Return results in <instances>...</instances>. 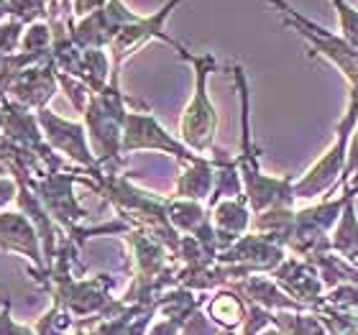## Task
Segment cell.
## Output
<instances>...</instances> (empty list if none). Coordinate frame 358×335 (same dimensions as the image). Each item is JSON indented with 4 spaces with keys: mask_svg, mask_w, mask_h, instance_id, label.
<instances>
[{
    "mask_svg": "<svg viewBox=\"0 0 358 335\" xmlns=\"http://www.w3.org/2000/svg\"><path fill=\"white\" fill-rule=\"evenodd\" d=\"M126 95L120 92V75H113L110 85L100 92H92L87 108L83 113V123L87 128V138L92 154L105 169L118 171L123 164L120 143L126 128Z\"/></svg>",
    "mask_w": 358,
    "mask_h": 335,
    "instance_id": "obj_1",
    "label": "cell"
},
{
    "mask_svg": "<svg viewBox=\"0 0 358 335\" xmlns=\"http://www.w3.org/2000/svg\"><path fill=\"white\" fill-rule=\"evenodd\" d=\"M6 6H8V10H10V18H13V21H21L23 26H31V23H38V21H49V10H46L44 0H8Z\"/></svg>",
    "mask_w": 358,
    "mask_h": 335,
    "instance_id": "obj_13",
    "label": "cell"
},
{
    "mask_svg": "<svg viewBox=\"0 0 358 335\" xmlns=\"http://www.w3.org/2000/svg\"><path fill=\"white\" fill-rule=\"evenodd\" d=\"M268 3L276 8V13L282 15L284 26L294 29L305 41H310L313 54H320L330 64H336L345 75V80L353 87H358V49H353L341 34H333L325 26H317L315 21H310L307 15L297 13L287 0H268Z\"/></svg>",
    "mask_w": 358,
    "mask_h": 335,
    "instance_id": "obj_3",
    "label": "cell"
},
{
    "mask_svg": "<svg viewBox=\"0 0 358 335\" xmlns=\"http://www.w3.org/2000/svg\"><path fill=\"white\" fill-rule=\"evenodd\" d=\"M215 190V162L213 157H200L197 162L182 164V174L177 177L174 194L177 200H208Z\"/></svg>",
    "mask_w": 358,
    "mask_h": 335,
    "instance_id": "obj_11",
    "label": "cell"
},
{
    "mask_svg": "<svg viewBox=\"0 0 358 335\" xmlns=\"http://www.w3.org/2000/svg\"><path fill=\"white\" fill-rule=\"evenodd\" d=\"M179 325H182V322L174 320V318H169V320H164V322H159V325H154L149 335H179Z\"/></svg>",
    "mask_w": 358,
    "mask_h": 335,
    "instance_id": "obj_20",
    "label": "cell"
},
{
    "mask_svg": "<svg viewBox=\"0 0 358 335\" xmlns=\"http://www.w3.org/2000/svg\"><path fill=\"white\" fill-rule=\"evenodd\" d=\"M18 197V182L13 177H0V210H8Z\"/></svg>",
    "mask_w": 358,
    "mask_h": 335,
    "instance_id": "obj_19",
    "label": "cell"
},
{
    "mask_svg": "<svg viewBox=\"0 0 358 335\" xmlns=\"http://www.w3.org/2000/svg\"><path fill=\"white\" fill-rule=\"evenodd\" d=\"M3 21H10V10H8L6 3H0V23Z\"/></svg>",
    "mask_w": 358,
    "mask_h": 335,
    "instance_id": "obj_21",
    "label": "cell"
},
{
    "mask_svg": "<svg viewBox=\"0 0 358 335\" xmlns=\"http://www.w3.org/2000/svg\"><path fill=\"white\" fill-rule=\"evenodd\" d=\"M179 3H182V0H166L164 6L159 8L154 15H138L134 23H128V26H123V29L118 31V36L113 38V44L108 46V52H110V62H113V75H120L123 62H126L131 54L138 52V49H143L149 41H154V38L169 44L179 57H185V54L189 52L182 41H177L174 36H169L166 29H164L166 18L172 15V10L179 6Z\"/></svg>",
    "mask_w": 358,
    "mask_h": 335,
    "instance_id": "obj_5",
    "label": "cell"
},
{
    "mask_svg": "<svg viewBox=\"0 0 358 335\" xmlns=\"http://www.w3.org/2000/svg\"><path fill=\"white\" fill-rule=\"evenodd\" d=\"M23 31H26V26H23L21 21H13V18L0 23V57L21 52Z\"/></svg>",
    "mask_w": 358,
    "mask_h": 335,
    "instance_id": "obj_16",
    "label": "cell"
},
{
    "mask_svg": "<svg viewBox=\"0 0 358 335\" xmlns=\"http://www.w3.org/2000/svg\"><path fill=\"white\" fill-rule=\"evenodd\" d=\"M105 6H108V0H75V3H72V18L80 21L85 15H92V13H97V10H103Z\"/></svg>",
    "mask_w": 358,
    "mask_h": 335,
    "instance_id": "obj_18",
    "label": "cell"
},
{
    "mask_svg": "<svg viewBox=\"0 0 358 335\" xmlns=\"http://www.w3.org/2000/svg\"><path fill=\"white\" fill-rule=\"evenodd\" d=\"M358 123V87L351 90V105H348V113L345 118L341 120V128H338L336 143L325 151V157L307 171L305 177L294 185V200H307V197H317V194L328 192L330 187L338 182V174L345 171V162H348V143H351V136L356 131Z\"/></svg>",
    "mask_w": 358,
    "mask_h": 335,
    "instance_id": "obj_4",
    "label": "cell"
},
{
    "mask_svg": "<svg viewBox=\"0 0 358 335\" xmlns=\"http://www.w3.org/2000/svg\"><path fill=\"white\" fill-rule=\"evenodd\" d=\"M0 3H8V0H0Z\"/></svg>",
    "mask_w": 358,
    "mask_h": 335,
    "instance_id": "obj_23",
    "label": "cell"
},
{
    "mask_svg": "<svg viewBox=\"0 0 358 335\" xmlns=\"http://www.w3.org/2000/svg\"><path fill=\"white\" fill-rule=\"evenodd\" d=\"M52 26L49 21H38L26 26L21 38V52L26 54H52Z\"/></svg>",
    "mask_w": 358,
    "mask_h": 335,
    "instance_id": "obj_12",
    "label": "cell"
},
{
    "mask_svg": "<svg viewBox=\"0 0 358 335\" xmlns=\"http://www.w3.org/2000/svg\"><path fill=\"white\" fill-rule=\"evenodd\" d=\"M0 335H36V330L13 318V302H10V297H0Z\"/></svg>",
    "mask_w": 358,
    "mask_h": 335,
    "instance_id": "obj_17",
    "label": "cell"
},
{
    "mask_svg": "<svg viewBox=\"0 0 358 335\" xmlns=\"http://www.w3.org/2000/svg\"><path fill=\"white\" fill-rule=\"evenodd\" d=\"M36 118H38V126H41V134H44L46 143H49L59 157L75 162L77 166H83V169H87V171H95L97 166H100V162H97L95 154H92V146H90L85 123L62 118L52 108L38 111Z\"/></svg>",
    "mask_w": 358,
    "mask_h": 335,
    "instance_id": "obj_7",
    "label": "cell"
},
{
    "mask_svg": "<svg viewBox=\"0 0 358 335\" xmlns=\"http://www.w3.org/2000/svg\"><path fill=\"white\" fill-rule=\"evenodd\" d=\"M0 251L18 253L31 264V274L38 284L46 279V256L36 225L21 210H0Z\"/></svg>",
    "mask_w": 358,
    "mask_h": 335,
    "instance_id": "obj_8",
    "label": "cell"
},
{
    "mask_svg": "<svg viewBox=\"0 0 358 335\" xmlns=\"http://www.w3.org/2000/svg\"><path fill=\"white\" fill-rule=\"evenodd\" d=\"M330 6L336 8V15L341 21V36L358 49V8H353L348 0H330Z\"/></svg>",
    "mask_w": 358,
    "mask_h": 335,
    "instance_id": "obj_15",
    "label": "cell"
},
{
    "mask_svg": "<svg viewBox=\"0 0 358 335\" xmlns=\"http://www.w3.org/2000/svg\"><path fill=\"white\" fill-rule=\"evenodd\" d=\"M182 59L194 69V92L187 103L182 120H179V138L187 149H192L200 157L215 154V131H217V113L210 100L208 80L210 72H215L217 62L213 54H192L187 52Z\"/></svg>",
    "mask_w": 358,
    "mask_h": 335,
    "instance_id": "obj_2",
    "label": "cell"
},
{
    "mask_svg": "<svg viewBox=\"0 0 358 335\" xmlns=\"http://www.w3.org/2000/svg\"><path fill=\"white\" fill-rule=\"evenodd\" d=\"M69 325H72V313L64 305L54 302L52 310L41 315V320L36 322L34 330H36V335H64Z\"/></svg>",
    "mask_w": 358,
    "mask_h": 335,
    "instance_id": "obj_14",
    "label": "cell"
},
{
    "mask_svg": "<svg viewBox=\"0 0 358 335\" xmlns=\"http://www.w3.org/2000/svg\"><path fill=\"white\" fill-rule=\"evenodd\" d=\"M59 92V72H57V64H54L52 54L46 59L31 64L15 77L10 87H8V100L29 108V111L38 113L49 108L52 97Z\"/></svg>",
    "mask_w": 358,
    "mask_h": 335,
    "instance_id": "obj_10",
    "label": "cell"
},
{
    "mask_svg": "<svg viewBox=\"0 0 358 335\" xmlns=\"http://www.w3.org/2000/svg\"><path fill=\"white\" fill-rule=\"evenodd\" d=\"M0 177H10V174H8V169H6V164H3V159H0Z\"/></svg>",
    "mask_w": 358,
    "mask_h": 335,
    "instance_id": "obj_22",
    "label": "cell"
},
{
    "mask_svg": "<svg viewBox=\"0 0 358 335\" xmlns=\"http://www.w3.org/2000/svg\"><path fill=\"white\" fill-rule=\"evenodd\" d=\"M138 15L123 3V0H108L103 10L85 15L72 23V38L83 49H108L118 31L128 23H134Z\"/></svg>",
    "mask_w": 358,
    "mask_h": 335,
    "instance_id": "obj_9",
    "label": "cell"
},
{
    "mask_svg": "<svg viewBox=\"0 0 358 335\" xmlns=\"http://www.w3.org/2000/svg\"><path fill=\"white\" fill-rule=\"evenodd\" d=\"M136 151H162V154H172L179 164H189L197 162L200 154L187 149L182 138H174L166 131L151 111H128L126 128H123V143H120V154H136Z\"/></svg>",
    "mask_w": 358,
    "mask_h": 335,
    "instance_id": "obj_6",
    "label": "cell"
}]
</instances>
